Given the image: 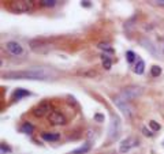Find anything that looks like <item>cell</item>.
Masks as SVG:
<instances>
[{"instance_id":"cell-1","label":"cell","mask_w":164,"mask_h":154,"mask_svg":"<svg viewBox=\"0 0 164 154\" xmlns=\"http://www.w3.org/2000/svg\"><path fill=\"white\" fill-rule=\"evenodd\" d=\"M4 79H29V80H44L48 78V74L41 68H33L27 71H13L3 74Z\"/></svg>"},{"instance_id":"cell-2","label":"cell","mask_w":164,"mask_h":154,"mask_svg":"<svg viewBox=\"0 0 164 154\" xmlns=\"http://www.w3.org/2000/svg\"><path fill=\"white\" fill-rule=\"evenodd\" d=\"M33 7H34V3H33L32 0H17V1H11L10 10H11L13 13L22 14V13L32 11Z\"/></svg>"},{"instance_id":"cell-3","label":"cell","mask_w":164,"mask_h":154,"mask_svg":"<svg viewBox=\"0 0 164 154\" xmlns=\"http://www.w3.org/2000/svg\"><path fill=\"white\" fill-rule=\"evenodd\" d=\"M109 138L111 139H118L120 135V120L116 115H112V121H111V125H109Z\"/></svg>"},{"instance_id":"cell-4","label":"cell","mask_w":164,"mask_h":154,"mask_svg":"<svg viewBox=\"0 0 164 154\" xmlns=\"http://www.w3.org/2000/svg\"><path fill=\"white\" fill-rule=\"evenodd\" d=\"M135 146H138V139L134 138V136H129V138H126V139H123L120 142L119 151L120 153H127L130 149L135 147Z\"/></svg>"},{"instance_id":"cell-5","label":"cell","mask_w":164,"mask_h":154,"mask_svg":"<svg viewBox=\"0 0 164 154\" xmlns=\"http://www.w3.org/2000/svg\"><path fill=\"white\" fill-rule=\"evenodd\" d=\"M48 119H49L51 123L55 124V125H64V124L67 123V119H66V116H64L62 112H59V111L51 112L49 116H48Z\"/></svg>"},{"instance_id":"cell-6","label":"cell","mask_w":164,"mask_h":154,"mask_svg":"<svg viewBox=\"0 0 164 154\" xmlns=\"http://www.w3.org/2000/svg\"><path fill=\"white\" fill-rule=\"evenodd\" d=\"M139 94H141V89H138V87H127V89H125V90L122 92V94H120L119 97L129 102L130 100L135 98Z\"/></svg>"},{"instance_id":"cell-7","label":"cell","mask_w":164,"mask_h":154,"mask_svg":"<svg viewBox=\"0 0 164 154\" xmlns=\"http://www.w3.org/2000/svg\"><path fill=\"white\" fill-rule=\"evenodd\" d=\"M51 111V105L48 101H43V102H40V104L33 109V115L36 117H43L45 116L47 113H49Z\"/></svg>"},{"instance_id":"cell-8","label":"cell","mask_w":164,"mask_h":154,"mask_svg":"<svg viewBox=\"0 0 164 154\" xmlns=\"http://www.w3.org/2000/svg\"><path fill=\"white\" fill-rule=\"evenodd\" d=\"M115 104L118 105V108H119L120 111L123 112V115L126 117H131V108L129 106V104H127V101H125V100H122L118 96L116 98H115Z\"/></svg>"},{"instance_id":"cell-9","label":"cell","mask_w":164,"mask_h":154,"mask_svg":"<svg viewBox=\"0 0 164 154\" xmlns=\"http://www.w3.org/2000/svg\"><path fill=\"white\" fill-rule=\"evenodd\" d=\"M6 49L14 56H19V55L23 53L22 46H21L18 42H15V41H10V42H7L6 44Z\"/></svg>"},{"instance_id":"cell-10","label":"cell","mask_w":164,"mask_h":154,"mask_svg":"<svg viewBox=\"0 0 164 154\" xmlns=\"http://www.w3.org/2000/svg\"><path fill=\"white\" fill-rule=\"evenodd\" d=\"M41 138H43L44 141L55 142V141H59V139H60V134H57V132H43V134H41Z\"/></svg>"},{"instance_id":"cell-11","label":"cell","mask_w":164,"mask_h":154,"mask_svg":"<svg viewBox=\"0 0 164 154\" xmlns=\"http://www.w3.org/2000/svg\"><path fill=\"white\" fill-rule=\"evenodd\" d=\"M90 147H92V145H90V142H86L83 146H81V147L75 149V150H73L70 154H85L88 153L89 150H90Z\"/></svg>"},{"instance_id":"cell-12","label":"cell","mask_w":164,"mask_h":154,"mask_svg":"<svg viewBox=\"0 0 164 154\" xmlns=\"http://www.w3.org/2000/svg\"><path fill=\"white\" fill-rule=\"evenodd\" d=\"M26 96H30V93L25 90V89H17V92L13 94V100H19L22 97H26Z\"/></svg>"},{"instance_id":"cell-13","label":"cell","mask_w":164,"mask_h":154,"mask_svg":"<svg viewBox=\"0 0 164 154\" xmlns=\"http://www.w3.org/2000/svg\"><path fill=\"white\" fill-rule=\"evenodd\" d=\"M21 131L23 132V134H32L33 131H34V127H33L32 123H23V125L21 127Z\"/></svg>"},{"instance_id":"cell-14","label":"cell","mask_w":164,"mask_h":154,"mask_svg":"<svg viewBox=\"0 0 164 154\" xmlns=\"http://www.w3.org/2000/svg\"><path fill=\"white\" fill-rule=\"evenodd\" d=\"M144 70H145V63H144V60H138L137 66L134 68V72L141 75V74H144Z\"/></svg>"},{"instance_id":"cell-15","label":"cell","mask_w":164,"mask_h":154,"mask_svg":"<svg viewBox=\"0 0 164 154\" xmlns=\"http://www.w3.org/2000/svg\"><path fill=\"white\" fill-rule=\"evenodd\" d=\"M101 60H103V67L105 68V70H111L112 62H111V59H109L107 55H103V56H101Z\"/></svg>"},{"instance_id":"cell-16","label":"cell","mask_w":164,"mask_h":154,"mask_svg":"<svg viewBox=\"0 0 164 154\" xmlns=\"http://www.w3.org/2000/svg\"><path fill=\"white\" fill-rule=\"evenodd\" d=\"M151 74H152V76H159V75L161 74V67L153 66V67L151 68Z\"/></svg>"},{"instance_id":"cell-17","label":"cell","mask_w":164,"mask_h":154,"mask_svg":"<svg viewBox=\"0 0 164 154\" xmlns=\"http://www.w3.org/2000/svg\"><path fill=\"white\" fill-rule=\"evenodd\" d=\"M40 3H41V6H44V7H53L57 1L56 0H41Z\"/></svg>"},{"instance_id":"cell-18","label":"cell","mask_w":164,"mask_h":154,"mask_svg":"<svg viewBox=\"0 0 164 154\" xmlns=\"http://www.w3.org/2000/svg\"><path fill=\"white\" fill-rule=\"evenodd\" d=\"M126 57H127V62L133 63V62H134V59H135V53H134L133 50H127V52H126Z\"/></svg>"},{"instance_id":"cell-19","label":"cell","mask_w":164,"mask_h":154,"mask_svg":"<svg viewBox=\"0 0 164 154\" xmlns=\"http://www.w3.org/2000/svg\"><path fill=\"white\" fill-rule=\"evenodd\" d=\"M149 127H151L153 131H159V129H160V124L156 123L155 120H151V121H149Z\"/></svg>"},{"instance_id":"cell-20","label":"cell","mask_w":164,"mask_h":154,"mask_svg":"<svg viewBox=\"0 0 164 154\" xmlns=\"http://www.w3.org/2000/svg\"><path fill=\"white\" fill-rule=\"evenodd\" d=\"M95 120L97 121V123H103V121H104V115H101V113H96Z\"/></svg>"},{"instance_id":"cell-21","label":"cell","mask_w":164,"mask_h":154,"mask_svg":"<svg viewBox=\"0 0 164 154\" xmlns=\"http://www.w3.org/2000/svg\"><path fill=\"white\" fill-rule=\"evenodd\" d=\"M99 48H101V49H105V50H108L109 53H114V49H112V48H109V46H108L107 44H100V45H99Z\"/></svg>"},{"instance_id":"cell-22","label":"cell","mask_w":164,"mask_h":154,"mask_svg":"<svg viewBox=\"0 0 164 154\" xmlns=\"http://www.w3.org/2000/svg\"><path fill=\"white\" fill-rule=\"evenodd\" d=\"M142 132H144V135H145V136H149V138H151V136L153 135V134H152V131H149V129H146L145 127L142 128Z\"/></svg>"},{"instance_id":"cell-23","label":"cell","mask_w":164,"mask_h":154,"mask_svg":"<svg viewBox=\"0 0 164 154\" xmlns=\"http://www.w3.org/2000/svg\"><path fill=\"white\" fill-rule=\"evenodd\" d=\"M81 4L83 7H90L92 4H90V1H88V0H83V1H81Z\"/></svg>"},{"instance_id":"cell-24","label":"cell","mask_w":164,"mask_h":154,"mask_svg":"<svg viewBox=\"0 0 164 154\" xmlns=\"http://www.w3.org/2000/svg\"><path fill=\"white\" fill-rule=\"evenodd\" d=\"M155 4H157V6H164V0H156V1H153Z\"/></svg>"}]
</instances>
